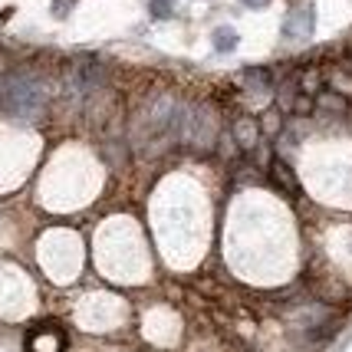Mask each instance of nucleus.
I'll list each match as a JSON object with an SVG mask.
<instances>
[{"instance_id": "obj_3", "label": "nucleus", "mask_w": 352, "mask_h": 352, "mask_svg": "<svg viewBox=\"0 0 352 352\" xmlns=\"http://www.w3.org/2000/svg\"><path fill=\"white\" fill-rule=\"evenodd\" d=\"M309 23H313V10L309 7H300V10H293L290 20H287V36H309Z\"/></svg>"}, {"instance_id": "obj_4", "label": "nucleus", "mask_w": 352, "mask_h": 352, "mask_svg": "<svg viewBox=\"0 0 352 352\" xmlns=\"http://www.w3.org/2000/svg\"><path fill=\"white\" fill-rule=\"evenodd\" d=\"M211 40H214L217 53H230V50L237 46V33H234V27H217V30L211 33Z\"/></svg>"}, {"instance_id": "obj_6", "label": "nucleus", "mask_w": 352, "mask_h": 352, "mask_svg": "<svg viewBox=\"0 0 352 352\" xmlns=\"http://www.w3.org/2000/svg\"><path fill=\"white\" fill-rule=\"evenodd\" d=\"M152 14L155 16H171V0H155V3H152Z\"/></svg>"}, {"instance_id": "obj_7", "label": "nucleus", "mask_w": 352, "mask_h": 352, "mask_svg": "<svg viewBox=\"0 0 352 352\" xmlns=\"http://www.w3.org/2000/svg\"><path fill=\"white\" fill-rule=\"evenodd\" d=\"M241 3H244V7H250V10H263L270 0H241Z\"/></svg>"}, {"instance_id": "obj_5", "label": "nucleus", "mask_w": 352, "mask_h": 352, "mask_svg": "<svg viewBox=\"0 0 352 352\" xmlns=\"http://www.w3.org/2000/svg\"><path fill=\"white\" fill-rule=\"evenodd\" d=\"M234 129H237V142H241L244 148H250V145H254V132H257V129H254V122H250V119H241Z\"/></svg>"}, {"instance_id": "obj_1", "label": "nucleus", "mask_w": 352, "mask_h": 352, "mask_svg": "<svg viewBox=\"0 0 352 352\" xmlns=\"http://www.w3.org/2000/svg\"><path fill=\"white\" fill-rule=\"evenodd\" d=\"M43 106V89L33 79H7L0 82V109L7 116H33Z\"/></svg>"}, {"instance_id": "obj_2", "label": "nucleus", "mask_w": 352, "mask_h": 352, "mask_svg": "<svg viewBox=\"0 0 352 352\" xmlns=\"http://www.w3.org/2000/svg\"><path fill=\"white\" fill-rule=\"evenodd\" d=\"M27 352H63L60 329H33L27 339Z\"/></svg>"}]
</instances>
